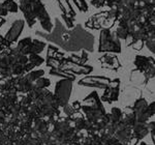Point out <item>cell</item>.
Returning <instances> with one entry per match:
<instances>
[{"label": "cell", "instance_id": "7c38bea8", "mask_svg": "<svg viewBox=\"0 0 155 145\" xmlns=\"http://www.w3.org/2000/svg\"><path fill=\"white\" fill-rule=\"evenodd\" d=\"M46 48V42H41L39 39H32L31 46V54H39Z\"/></svg>", "mask_w": 155, "mask_h": 145}, {"label": "cell", "instance_id": "6da1fadb", "mask_svg": "<svg viewBox=\"0 0 155 145\" xmlns=\"http://www.w3.org/2000/svg\"><path fill=\"white\" fill-rule=\"evenodd\" d=\"M35 33L36 35L53 42L68 52H78L81 50L88 52L94 51V36L85 30L80 24L72 27L71 30H67L60 20L56 19L54 30L50 33L41 31H36Z\"/></svg>", "mask_w": 155, "mask_h": 145}, {"label": "cell", "instance_id": "ba28073f", "mask_svg": "<svg viewBox=\"0 0 155 145\" xmlns=\"http://www.w3.org/2000/svg\"><path fill=\"white\" fill-rule=\"evenodd\" d=\"M134 64H136L137 69L144 74L150 67L154 66V59L152 57H145L137 55V56H136V59H134Z\"/></svg>", "mask_w": 155, "mask_h": 145}, {"label": "cell", "instance_id": "3957f363", "mask_svg": "<svg viewBox=\"0 0 155 145\" xmlns=\"http://www.w3.org/2000/svg\"><path fill=\"white\" fill-rule=\"evenodd\" d=\"M99 52H112L120 53L121 52V42L117 37L116 33L111 31L110 28H102L99 34Z\"/></svg>", "mask_w": 155, "mask_h": 145}, {"label": "cell", "instance_id": "277c9868", "mask_svg": "<svg viewBox=\"0 0 155 145\" xmlns=\"http://www.w3.org/2000/svg\"><path fill=\"white\" fill-rule=\"evenodd\" d=\"M71 88H72V83H71V80L69 79H63L57 83L54 97L56 99L58 106L61 107L66 106L71 93Z\"/></svg>", "mask_w": 155, "mask_h": 145}, {"label": "cell", "instance_id": "9a60e30c", "mask_svg": "<svg viewBox=\"0 0 155 145\" xmlns=\"http://www.w3.org/2000/svg\"><path fill=\"white\" fill-rule=\"evenodd\" d=\"M44 58L39 56L38 54H29L28 55V62L31 63L33 66H38L44 62Z\"/></svg>", "mask_w": 155, "mask_h": 145}, {"label": "cell", "instance_id": "5b68a950", "mask_svg": "<svg viewBox=\"0 0 155 145\" xmlns=\"http://www.w3.org/2000/svg\"><path fill=\"white\" fill-rule=\"evenodd\" d=\"M24 25H25V21L22 19L14 21V23L12 24L11 28H9V30L7 31V33L5 34L4 39H5L7 42H11L12 45L14 44V42H16L19 39L22 31H23Z\"/></svg>", "mask_w": 155, "mask_h": 145}, {"label": "cell", "instance_id": "7a4b0ae2", "mask_svg": "<svg viewBox=\"0 0 155 145\" xmlns=\"http://www.w3.org/2000/svg\"><path fill=\"white\" fill-rule=\"evenodd\" d=\"M20 8L29 27H32L38 21L47 33L53 30V23L41 0H20Z\"/></svg>", "mask_w": 155, "mask_h": 145}, {"label": "cell", "instance_id": "8992f818", "mask_svg": "<svg viewBox=\"0 0 155 145\" xmlns=\"http://www.w3.org/2000/svg\"><path fill=\"white\" fill-rule=\"evenodd\" d=\"M119 85H120V80L116 79L114 81H110L109 85L106 87V92L102 96V101L109 102H116L118 101L119 96Z\"/></svg>", "mask_w": 155, "mask_h": 145}, {"label": "cell", "instance_id": "4fadbf2b", "mask_svg": "<svg viewBox=\"0 0 155 145\" xmlns=\"http://www.w3.org/2000/svg\"><path fill=\"white\" fill-rule=\"evenodd\" d=\"M115 2H116V0H92L91 4L94 7L101 8V7H104V6L113 7Z\"/></svg>", "mask_w": 155, "mask_h": 145}, {"label": "cell", "instance_id": "d6986e66", "mask_svg": "<svg viewBox=\"0 0 155 145\" xmlns=\"http://www.w3.org/2000/svg\"><path fill=\"white\" fill-rule=\"evenodd\" d=\"M9 1H14V0H9Z\"/></svg>", "mask_w": 155, "mask_h": 145}, {"label": "cell", "instance_id": "8fae6325", "mask_svg": "<svg viewBox=\"0 0 155 145\" xmlns=\"http://www.w3.org/2000/svg\"><path fill=\"white\" fill-rule=\"evenodd\" d=\"M129 26H130V23H128L125 20L119 18L118 27H117V30L115 32L119 39H124L125 41V39L129 33Z\"/></svg>", "mask_w": 155, "mask_h": 145}, {"label": "cell", "instance_id": "52a82bcc", "mask_svg": "<svg viewBox=\"0 0 155 145\" xmlns=\"http://www.w3.org/2000/svg\"><path fill=\"white\" fill-rule=\"evenodd\" d=\"M111 80L104 77H86L79 82V85L89 87H97V88H106Z\"/></svg>", "mask_w": 155, "mask_h": 145}, {"label": "cell", "instance_id": "5bb4252c", "mask_svg": "<svg viewBox=\"0 0 155 145\" xmlns=\"http://www.w3.org/2000/svg\"><path fill=\"white\" fill-rule=\"evenodd\" d=\"M44 74H45V72L41 71V69H39V71H34V72H28V74L25 76V79H26L27 81L33 83V82L36 81L38 78L42 77V75Z\"/></svg>", "mask_w": 155, "mask_h": 145}, {"label": "cell", "instance_id": "30bf717a", "mask_svg": "<svg viewBox=\"0 0 155 145\" xmlns=\"http://www.w3.org/2000/svg\"><path fill=\"white\" fill-rule=\"evenodd\" d=\"M101 66L104 69H118L120 66V62L116 56H112V55H104L101 58Z\"/></svg>", "mask_w": 155, "mask_h": 145}, {"label": "cell", "instance_id": "e0dca14e", "mask_svg": "<svg viewBox=\"0 0 155 145\" xmlns=\"http://www.w3.org/2000/svg\"><path fill=\"white\" fill-rule=\"evenodd\" d=\"M35 84H33V87H36V88H39V89H45L46 87H48L50 84V80L49 79H46V78H42V77H41V78H38L36 80Z\"/></svg>", "mask_w": 155, "mask_h": 145}, {"label": "cell", "instance_id": "ac0fdd59", "mask_svg": "<svg viewBox=\"0 0 155 145\" xmlns=\"http://www.w3.org/2000/svg\"><path fill=\"white\" fill-rule=\"evenodd\" d=\"M62 18L64 19V21H65V23H66V26L68 27L69 29L74 27V23H72V20H71L69 18H67L65 15H63V16H62Z\"/></svg>", "mask_w": 155, "mask_h": 145}, {"label": "cell", "instance_id": "9c48e42d", "mask_svg": "<svg viewBox=\"0 0 155 145\" xmlns=\"http://www.w3.org/2000/svg\"><path fill=\"white\" fill-rule=\"evenodd\" d=\"M19 11V5L15 1L5 0L0 2V18L5 17L8 12H17Z\"/></svg>", "mask_w": 155, "mask_h": 145}, {"label": "cell", "instance_id": "2e32d148", "mask_svg": "<svg viewBox=\"0 0 155 145\" xmlns=\"http://www.w3.org/2000/svg\"><path fill=\"white\" fill-rule=\"evenodd\" d=\"M155 37H154V32H152V33H150L148 37H147L146 39H145V44H146V47L149 49L150 52H152V53L154 54L155 52Z\"/></svg>", "mask_w": 155, "mask_h": 145}]
</instances>
